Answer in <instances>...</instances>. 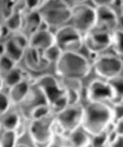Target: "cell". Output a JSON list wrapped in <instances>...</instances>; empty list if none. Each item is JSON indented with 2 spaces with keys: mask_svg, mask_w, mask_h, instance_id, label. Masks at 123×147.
I'll use <instances>...</instances> for the list:
<instances>
[{
  "mask_svg": "<svg viewBox=\"0 0 123 147\" xmlns=\"http://www.w3.org/2000/svg\"><path fill=\"white\" fill-rule=\"evenodd\" d=\"M112 122V108L105 102H89L84 107L80 127L90 136H94L105 130Z\"/></svg>",
  "mask_w": 123,
  "mask_h": 147,
  "instance_id": "cell-1",
  "label": "cell"
},
{
  "mask_svg": "<svg viewBox=\"0 0 123 147\" xmlns=\"http://www.w3.org/2000/svg\"><path fill=\"white\" fill-rule=\"evenodd\" d=\"M91 71V63L84 54L73 51H65L55 63V72L62 78H78L88 76Z\"/></svg>",
  "mask_w": 123,
  "mask_h": 147,
  "instance_id": "cell-2",
  "label": "cell"
},
{
  "mask_svg": "<svg viewBox=\"0 0 123 147\" xmlns=\"http://www.w3.org/2000/svg\"><path fill=\"white\" fill-rule=\"evenodd\" d=\"M38 11L49 28H59L68 24L70 20V6L64 0H45Z\"/></svg>",
  "mask_w": 123,
  "mask_h": 147,
  "instance_id": "cell-3",
  "label": "cell"
},
{
  "mask_svg": "<svg viewBox=\"0 0 123 147\" xmlns=\"http://www.w3.org/2000/svg\"><path fill=\"white\" fill-rule=\"evenodd\" d=\"M84 107L80 103L74 105H68L63 111L54 115V131L66 134L73 131L80 127L82 120Z\"/></svg>",
  "mask_w": 123,
  "mask_h": 147,
  "instance_id": "cell-4",
  "label": "cell"
},
{
  "mask_svg": "<svg viewBox=\"0 0 123 147\" xmlns=\"http://www.w3.org/2000/svg\"><path fill=\"white\" fill-rule=\"evenodd\" d=\"M71 16L69 23L82 36L91 31L96 22L95 9L86 3H74L70 6Z\"/></svg>",
  "mask_w": 123,
  "mask_h": 147,
  "instance_id": "cell-5",
  "label": "cell"
},
{
  "mask_svg": "<svg viewBox=\"0 0 123 147\" xmlns=\"http://www.w3.org/2000/svg\"><path fill=\"white\" fill-rule=\"evenodd\" d=\"M54 134V116L52 114L41 119H32L28 125V135L34 146H50Z\"/></svg>",
  "mask_w": 123,
  "mask_h": 147,
  "instance_id": "cell-6",
  "label": "cell"
},
{
  "mask_svg": "<svg viewBox=\"0 0 123 147\" xmlns=\"http://www.w3.org/2000/svg\"><path fill=\"white\" fill-rule=\"evenodd\" d=\"M54 39L55 45L59 46V48L63 52H78L84 47V36L70 24H66L56 28Z\"/></svg>",
  "mask_w": 123,
  "mask_h": 147,
  "instance_id": "cell-7",
  "label": "cell"
},
{
  "mask_svg": "<svg viewBox=\"0 0 123 147\" xmlns=\"http://www.w3.org/2000/svg\"><path fill=\"white\" fill-rule=\"evenodd\" d=\"M95 73L101 78L109 79L120 75L123 70V61L115 55H101L93 63Z\"/></svg>",
  "mask_w": 123,
  "mask_h": 147,
  "instance_id": "cell-8",
  "label": "cell"
},
{
  "mask_svg": "<svg viewBox=\"0 0 123 147\" xmlns=\"http://www.w3.org/2000/svg\"><path fill=\"white\" fill-rule=\"evenodd\" d=\"M112 45V34L106 31L92 29L84 34V47L92 55H96L109 48Z\"/></svg>",
  "mask_w": 123,
  "mask_h": 147,
  "instance_id": "cell-9",
  "label": "cell"
},
{
  "mask_svg": "<svg viewBox=\"0 0 123 147\" xmlns=\"http://www.w3.org/2000/svg\"><path fill=\"white\" fill-rule=\"evenodd\" d=\"M34 85L43 92L49 105L55 99L66 94V89L64 88L63 84L59 82L55 76H52L50 74H45L36 78Z\"/></svg>",
  "mask_w": 123,
  "mask_h": 147,
  "instance_id": "cell-10",
  "label": "cell"
},
{
  "mask_svg": "<svg viewBox=\"0 0 123 147\" xmlns=\"http://www.w3.org/2000/svg\"><path fill=\"white\" fill-rule=\"evenodd\" d=\"M96 11V22L93 29L106 31L112 34L117 29L118 15L111 6H97Z\"/></svg>",
  "mask_w": 123,
  "mask_h": 147,
  "instance_id": "cell-11",
  "label": "cell"
},
{
  "mask_svg": "<svg viewBox=\"0 0 123 147\" xmlns=\"http://www.w3.org/2000/svg\"><path fill=\"white\" fill-rule=\"evenodd\" d=\"M87 98L89 102H112L113 91L107 80L94 79L87 88Z\"/></svg>",
  "mask_w": 123,
  "mask_h": 147,
  "instance_id": "cell-12",
  "label": "cell"
},
{
  "mask_svg": "<svg viewBox=\"0 0 123 147\" xmlns=\"http://www.w3.org/2000/svg\"><path fill=\"white\" fill-rule=\"evenodd\" d=\"M55 44L54 34L50 29H38L29 36V46L31 48L44 51Z\"/></svg>",
  "mask_w": 123,
  "mask_h": 147,
  "instance_id": "cell-13",
  "label": "cell"
},
{
  "mask_svg": "<svg viewBox=\"0 0 123 147\" xmlns=\"http://www.w3.org/2000/svg\"><path fill=\"white\" fill-rule=\"evenodd\" d=\"M23 59L25 61V65L27 68L34 71H41L47 68L49 63L44 59L43 53L41 50L28 47L25 50Z\"/></svg>",
  "mask_w": 123,
  "mask_h": 147,
  "instance_id": "cell-14",
  "label": "cell"
},
{
  "mask_svg": "<svg viewBox=\"0 0 123 147\" xmlns=\"http://www.w3.org/2000/svg\"><path fill=\"white\" fill-rule=\"evenodd\" d=\"M31 89V85L26 80L23 79L15 86L9 88V98L11 103L14 105H20L24 101V99L27 97L28 93Z\"/></svg>",
  "mask_w": 123,
  "mask_h": 147,
  "instance_id": "cell-15",
  "label": "cell"
},
{
  "mask_svg": "<svg viewBox=\"0 0 123 147\" xmlns=\"http://www.w3.org/2000/svg\"><path fill=\"white\" fill-rule=\"evenodd\" d=\"M67 138L69 146L86 147L90 146V142H91V136L81 127L76 128L73 131L69 133L67 135Z\"/></svg>",
  "mask_w": 123,
  "mask_h": 147,
  "instance_id": "cell-16",
  "label": "cell"
},
{
  "mask_svg": "<svg viewBox=\"0 0 123 147\" xmlns=\"http://www.w3.org/2000/svg\"><path fill=\"white\" fill-rule=\"evenodd\" d=\"M42 17L38 9L29 11L25 18H23V26L22 28L24 29L25 34H34V31L38 30L40 27V24L42 22Z\"/></svg>",
  "mask_w": 123,
  "mask_h": 147,
  "instance_id": "cell-17",
  "label": "cell"
},
{
  "mask_svg": "<svg viewBox=\"0 0 123 147\" xmlns=\"http://www.w3.org/2000/svg\"><path fill=\"white\" fill-rule=\"evenodd\" d=\"M4 45H5V54L11 57L13 61L19 63L21 59H23L26 49L23 48L20 44H18L13 38L11 37L6 42H4Z\"/></svg>",
  "mask_w": 123,
  "mask_h": 147,
  "instance_id": "cell-18",
  "label": "cell"
},
{
  "mask_svg": "<svg viewBox=\"0 0 123 147\" xmlns=\"http://www.w3.org/2000/svg\"><path fill=\"white\" fill-rule=\"evenodd\" d=\"M0 125L4 129L18 130L21 126V117L16 112H6L2 117H0Z\"/></svg>",
  "mask_w": 123,
  "mask_h": 147,
  "instance_id": "cell-19",
  "label": "cell"
},
{
  "mask_svg": "<svg viewBox=\"0 0 123 147\" xmlns=\"http://www.w3.org/2000/svg\"><path fill=\"white\" fill-rule=\"evenodd\" d=\"M113 91V100L112 103H118L123 101V76L118 75L113 78L107 79Z\"/></svg>",
  "mask_w": 123,
  "mask_h": 147,
  "instance_id": "cell-20",
  "label": "cell"
},
{
  "mask_svg": "<svg viewBox=\"0 0 123 147\" xmlns=\"http://www.w3.org/2000/svg\"><path fill=\"white\" fill-rule=\"evenodd\" d=\"M3 78V85L7 87V88H11L13 86H15L16 84L20 82L21 80H23L24 78V73H23L22 69L18 68L17 66L13 68L11 70H9V72H6L5 74L2 75Z\"/></svg>",
  "mask_w": 123,
  "mask_h": 147,
  "instance_id": "cell-21",
  "label": "cell"
},
{
  "mask_svg": "<svg viewBox=\"0 0 123 147\" xmlns=\"http://www.w3.org/2000/svg\"><path fill=\"white\" fill-rule=\"evenodd\" d=\"M17 141H18L17 130L1 128V130H0V146L14 147L17 145Z\"/></svg>",
  "mask_w": 123,
  "mask_h": 147,
  "instance_id": "cell-22",
  "label": "cell"
},
{
  "mask_svg": "<svg viewBox=\"0 0 123 147\" xmlns=\"http://www.w3.org/2000/svg\"><path fill=\"white\" fill-rule=\"evenodd\" d=\"M4 26L11 31V34H13V32H16V31H19L20 29H22L23 17L19 13H15V14L11 15V16L6 19L5 25Z\"/></svg>",
  "mask_w": 123,
  "mask_h": 147,
  "instance_id": "cell-23",
  "label": "cell"
},
{
  "mask_svg": "<svg viewBox=\"0 0 123 147\" xmlns=\"http://www.w3.org/2000/svg\"><path fill=\"white\" fill-rule=\"evenodd\" d=\"M114 51L118 55H123V30L116 29L112 32V45Z\"/></svg>",
  "mask_w": 123,
  "mask_h": 147,
  "instance_id": "cell-24",
  "label": "cell"
},
{
  "mask_svg": "<svg viewBox=\"0 0 123 147\" xmlns=\"http://www.w3.org/2000/svg\"><path fill=\"white\" fill-rule=\"evenodd\" d=\"M51 114H52V112H51L50 105L48 103H43V105H40L32 109L29 113V117L31 120L32 119H41L46 116H49Z\"/></svg>",
  "mask_w": 123,
  "mask_h": 147,
  "instance_id": "cell-25",
  "label": "cell"
},
{
  "mask_svg": "<svg viewBox=\"0 0 123 147\" xmlns=\"http://www.w3.org/2000/svg\"><path fill=\"white\" fill-rule=\"evenodd\" d=\"M42 53H43L44 59H46L49 64H51V63H54V64H55L56 61L61 57V54L63 53V51L59 48V46L54 44V45L50 46L49 48L45 49L44 51H42Z\"/></svg>",
  "mask_w": 123,
  "mask_h": 147,
  "instance_id": "cell-26",
  "label": "cell"
},
{
  "mask_svg": "<svg viewBox=\"0 0 123 147\" xmlns=\"http://www.w3.org/2000/svg\"><path fill=\"white\" fill-rule=\"evenodd\" d=\"M107 145H109V134H107L106 129L99 134H96L94 136H91L90 146L103 147V146H107Z\"/></svg>",
  "mask_w": 123,
  "mask_h": 147,
  "instance_id": "cell-27",
  "label": "cell"
},
{
  "mask_svg": "<svg viewBox=\"0 0 123 147\" xmlns=\"http://www.w3.org/2000/svg\"><path fill=\"white\" fill-rule=\"evenodd\" d=\"M17 66V63L13 61L9 57H7L6 54L0 57V74L3 75L6 72H9L13 68H15Z\"/></svg>",
  "mask_w": 123,
  "mask_h": 147,
  "instance_id": "cell-28",
  "label": "cell"
},
{
  "mask_svg": "<svg viewBox=\"0 0 123 147\" xmlns=\"http://www.w3.org/2000/svg\"><path fill=\"white\" fill-rule=\"evenodd\" d=\"M67 107H68V101H67L66 94H64L63 96L55 99V100L50 105L51 112H52V114H54V115L57 114L59 112H61V111H63L65 108H67Z\"/></svg>",
  "mask_w": 123,
  "mask_h": 147,
  "instance_id": "cell-29",
  "label": "cell"
},
{
  "mask_svg": "<svg viewBox=\"0 0 123 147\" xmlns=\"http://www.w3.org/2000/svg\"><path fill=\"white\" fill-rule=\"evenodd\" d=\"M11 100L9 95L2 91H0V117H2L6 112H9L11 108Z\"/></svg>",
  "mask_w": 123,
  "mask_h": 147,
  "instance_id": "cell-30",
  "label": "cell"
},
{
  "mask_svg": "<svg viewBox=\"0 0 123 147\" xmlns=\"http://www.w3.org/2000/svg\"><path fill=\"white\" fill-rule=\"evenodd\" d=\"M66 96H67L68 105H74L79 103V99H80L79 91L73 90V89H66Z\"/></svg>",
  "mask_w": 123,
  "mask_h": 147,
  "instance_id": "cell-31",
  "label": "cell"
},
{
  "mask_svg": "<svg viewBox=\"0 0 123 147\" xmlns=\"http://www.w3.org/2000/svg\"><path fill=\"white\" fill-rule=\"evenodd\" d=\"M64 86L65 89H73L76 91L81 90V82L78 78H64Z\"/></svg>",
  "mask_w": 123,
  "mask_h": 147,
  "instance_id": "cell-32",
  "label": "cell"
},
{
  "mask_svg": "<svg viewBox=\"0 0 123 147\" xmlns=\"http://www.w3.org/2000/svg\"><path fill=\"white\" fill-rule=\"evenodd\" d=\"M113 113V122L118 121L119 119L123 117V101L114 103V107L112 108Z\"/></svg>",
  "mask_w": 123,
  "mask_h": 147,
  "instance_id": "cell-33",
  "label": "cell"
},
{
  "mask_svg": "<svg viewBox=\"0 0 123 147\" xmlns=\"http://www.w3.org/2000/svg\"><path fill=\"white\" fill-rule=\"evenodd\" d=\"M25 6L29 11H34V9H38L42 4L41 0H24Z\"/></svg>",
  "mask_w": 123,
  "mask_h": 147,
  "instance_id": "cell-34",
  "label": "cell"
},
{
  "mask_svg": "<svg viewBox=\"0 0 123 147\" xmlns=\"http://www.w3.org/2000/svg\"><path fill=\"white\" fill-rule=\"evenodd\" d=\"M109 146L111 147H123V134H117Z\"/></svg>",
  "mask_w": 123,
  "mask_h": 147,
  "instance_id": "cell-35",
  "label": "cell"
},
{
  "mask_svg": "<svg viewBox=\"0 0 123 147\" xmlns=\"http://www.w3.org/2000/svg\"><path fill=\"white\" fill-rule=\"evenodd\" d=\"M93 4L97 6H111L114 2V0H91Z\"/></svg>",
  "mask_w": 123,
  "mask_h": 147,
  "instance_id": "cell-36",
  "label": "cell"
},
{
  "mask_svg": "<svg viewBox=\"0 0 123 147\" xmlns=\"http://www.w3.org/2000/svg\"><path fill=\"white\" fill-rule=\"evenodd\" d=\"M114 127L117 134H123V117L118 121L114 122Z\"/></svg>",
  "mask_w": 123,
  "mask_h": 147,
  "instance_id": "cell-37",
  "label": "cell"
},
{
  "mask_svg": "<svg viewBox=\"0 0 123 147\" xmlns=\"http://www.w3.org/2000/svg\"><path fill=\"white\" fill-rule=\"evenodd\" d=\"M117 26H119V29L123 30V15L121 14L120 16H118L117 19Z\"/></svg>",
  "mask_w": 123,
  "mask_h": 147,
  "instance_id": "cell-38",
  "label": "cell"
},
{
  "mask_svg": "<svg viewBox=\"0 0 123 147\" xmlns=\"http://www.w3.org/2000/svg\"><path fill=\"white\" fill-rule=\"evenodd\" d=\"M4 54H5V45L4 43L0 42V57H2Z\"/></svg>",
  "mask_w": 123,
  "mask_h": 147,
  "instance_id": "cell-39",
  "label": "cell"
},
{
  "mask_svg": "<svg viewBox=\"0 0 123 147\" xmlns=\"http://www.w3.org/2000/svg\"><path fill=\"white\" fill-rule=\"evenodd\" d=\"M3 78H2V75L0 74V91H2V88H3Z\"/></svg>",
  "mask_w": 123,
  "mask_h": 147,
  "instance_id": "cell-40",
  "label": "cell"
},
{
  "mask_svg": "<svg viewBox=\"0 0 123 147\" xmlns=\"http://www.w3.org/2000/svg\"><path fill=\"white\" fill-rule=\"evenodd\" d=\"M75 3H84V1H87V0H73Z\"/></svg>",
  "mask_w": 123,
  "mask_h": 147,
  "instance_id": "cell-41",
  "label": "cell"
},
{
  "mask_svg": "<svg viewBox=\"0 0 123 147\" xmlns=\"http://www.w3.org/2000/svg\"><path fill=\"white\" fill-rule=\"evenodd\" d=\"M1 34H2V26L0 25V39H1Z\"/></svg>",
  "mask_w": 123,
  "mask_h": 147,
  "instance_id": "cell-42",
  "label": "cell"
},
{
  "mask_svg": "<svg viewBox=\"0 0 123 147\" xmlns=\"http://www.w3.org/2000/svg\"><path fill=\"white\" fill-rule=\"evenodd\" d=\"M120 9H121V11H122V15H123V3H122V5L120 6Z\"/></svg>",
  "mask_w": 123,
  "mask_h": 147,
  "instance_id": "cell-43",
  "label": "cell"
},
{
  "mask_svg": "<svg viewBox=\"0 0 123 147\" xmlns=\"http://www.w3.org/2000/svg\"><path fill=\"white\" fill-rule=\"evenodd\" d=\"M0 130H1V125H0Z\"/></svg>",
  "mask_w": 123,
  "mask_h": 147,
  "instance_id": "cell-44",
  "label": "cell"
}]
</instances>
